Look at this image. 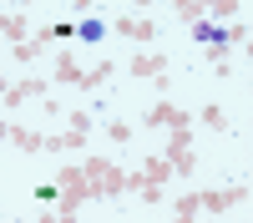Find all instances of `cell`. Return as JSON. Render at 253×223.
Returning a JSON list of instances; mask_svg holds the SVG:
<instances>
[{
  "label": "cell",
  "mask_w": 253,
  "mask_h": 223,
  "mask_svg": "<svg viewBox=\"0 0 253 223\" xmlns=\"http://www.w3.org/2000/svg\"><path fill=\"white\" fill-rule=\"evenodd\" d=\"M162 162L172 173H193L198 168V157H193V127H177V132H167V147H162Z\"/></svg>",
  "instance_id": "1"
},
{
  "label": "cell",
  "mask_w": 253,
  "mask_h": 223,
  "mask_svg": "<svg viewBox=\"0 0 253 223\" xmlns=\"http://www.w3.org/2000/svg\"><path fill=\"white\" fill-rule=\"evenodd\" d=\"M142 127H167V132H177V127H193V112H182V107H172V101L162 96L157 107H147Z\"/></svg>",
  "instance_id": "2"
},
{
  "label": "cell",
  "mask_w": 253,
  "mask_h": 223,
  "mask_svg": "<svg viewBox=\"0 0 253 223\" xmlns=\"http://www.w3.org/2000/svg\"><path fill=\"white\" fill-rule=\"evenodd\" d=\"M126 71H132L137 81H157V76H167V56L162 51H137L132 61H126Z\"/></svg>",
  "instance_id": "3"
},
{
  "label": "cell",
  "mask_w": 253,
  "mask_h": 223,
  "mask_svg": "<svg viewBox=\"0 0 253 223\" xmlns=\"http://www.w3.org/2000/svg\"><path fill=\"white\" fill-rule=\"evenodd\" d=\"M198 203H203L208 213H228V208H238V203H248V188H223V193L198 188Z\"/></svg>",
  "instance_id": "4"
},
{
  "label": "cell",
  "mask_w": 253,
  "mask_h": 223,
  "mask_svg": "<svg viewBox=\"0 0 253 223\" xmlns=\"http://www.w3.org/2000/svg\"><path fill=\"white\" fill-rule=\"evenodd\" d=\"M112 31L126 36V41H142V46L157 36V26H152V20H142V15H117V20H112Z\"/></svg>",
  "instance_id": "5"
},
{
  "label": "cell",
  "mask_w": 253,
  "mask_h": 223,
  "mask_svg": "<svg viewBox=\"0 0 253 223\" xmlns=\"http://www.w3.org/2000/svg\"><path fill=\"white\" fill-rule=\"evenodd\" d=\"M193 41L198 46H208V51H228V26H213V20H193Z\"/></svg>",
  "instance_id": "6"
},
{
  "label": "cell",
  "mask_w": 253,
  "mask_h": 223,
  "mask_svg": "<svg viewBox=\"0 0 253 223\" xmlns=\"http://www.w3.org/2000/svg\"><path fill=\"white\" fill-rule=\"evenodd\" d=\"M31 96H46V81L41 76H26V81H15V87H5V107H26Z\"/></svg>",
  "instance_id": "7"
},
{
  "label": "cell",
  "mask_w": 253,
  "mask_h": 223,
  "mask_svg": "<svg viewBox=\"0 0 253 223\" xmlns=\"http://www.w3.org/2000/svg\"><path fill=\"white\" fill-rule=\"evenodd\" d=\"M81 76H86V71L76 66V56L71 51H56V81H61V87H81Z\"/></svg>",
  "instance_id": "8"
},
{
  "label": "cell",
  "mask_w": 253,
  "mask_h": 223,
  "mask_svg": "<svg viewBox=\"0 0 253 223\" xmlns=\"http://www.w3.org/2000/svg\"><path fill=\"white\" fill-rule=\"evenodd\" d=\"M10 142H15L20 152H46V137L31 132V127H20V122H10Z\"/></svg>",
  "instance_id": "9"
},
{
  "label": "cell",
  "mask_w": 253,
  "mask_h": 223,
  "mask_svg": "<svg viewBox=\"0 0 253 223\" xmlns=\"http://www.w3.org/2000/svg\"><path fill=\"white\" fill-rule=\"evenodd\" d=\"M142 178H147V188H167V182H172V168H167L162 157H147L142 162Z\"/></svg>",
  "instance_id": "10"
},
{
  "label": "cell",
  "mask_w": 253,
  "mask_h": 223,
  "mask_svg": "<svg viewBox=\"0 0 253 223\" xmlns=\"http://www.w3.org/2000/svg\"><path fill=\"white\" fill-rule=\"evenodd\" d=\"M198 213H203V203H198V188H193V193H182V198L172 203V218H177V223H198Z\"/></svg>",
  "instance_id": "11"
},
{
  "label": "cell",
  "mask_w": 253,
  "mask_h": 223,
  "mask_svg": "<svg viewBox=\"0 0 253 223\" xmlns=\"http://www.w3.org/2000/svg\"><path fill=\"white\" fill-rule=\"evenodd\" d=\"M76 36H81V46H96V41H107V20H96V15H81Z\"/></svg>",
  "instance_id": "12"
},
{
  "label": "cell",
  "mask_w": 253,
  "mask_h": 223,
  "mask_svg": "<svg viewBox=\"0 0 253 223\" xmlns=\"http://www.w3.org/2000/svg\"><path fill=\"white\" fill-rule=\"evenodd\" d=\"M0 36H5V41H15V46H26V15H15V10H5V26H0Z\"/></svg>",
  "instance_id": "13"
},
{
  "label": "cell",
  "mask_w": 253,
  "mask_h": 223,
  "mask_svg": "<svg viewBox=\"0 0 253 223\" xmlns=\"http://www.w3.org/2000/svg\"><path fill=\"white\" fill-rule=\"evenodd\" d=\"M112 71H117V61H101V66H91L86 76H81V91H96V87H101V81H107Z\"/></svg>",
  "instance_id": "14"
},
{
  "label": "cell",
  "mask_w": 253,
  "mask_h": 223,
  "mask_svg": "<svg viewBox=\"0 0 253 223\" xmlns=\"http://www.w3.org/2000/svg\"><path fill=\"white\" fill-rule=\"evenodd\" d=\"M203 15L213 20V26H218V20H238V0H218V5H208Z\"/></svg>",
  "instance_id": "15"
},
{
  "label": "cell",
  "mask_w": 253,
  "mask_h": 223,
  "mask_svg": "<svg viewBox=\"0 0 253 223\" xmlns=\"http://www.w3.org/2000/svg\"><path fill=\"white\" fill-rule=\"evenodd\" d=\"M81 173H86L91 182H101V178L112 173V162H107V157H86V162H81Z\"/></svg>",
  "instance_id": "16"
},
{
  "label": "cell",
  "mask_w": 253,
  "mask_h": 223,
  "mask_svg": "<svg viewBox=\"0 0 253 223\" xmlns=\"http://www.w3.org/2000/svg\"><path fill=\"white\" fill-rule=\"evenodd\" d=\"M107 137L117 142V147H126V142H132V122H122V117H117V122H107Z\"/></svg>",
  "instance_id": "17"
},
{
  "label": "cell",
  "mask_w": 253,
  "mask_h": 223,
  "mask_svg": "<svg viewBox=\"0 0 253 223\" xmlns=\"http://www.w3.org/2000/svg\"><path fill=\"white\" fill-rule=\"evenodd\" d=\"M203 127H213V132H228V117H223V107H203Z\"/></svg>",
  "instance_id": "18"
},
{
  "label": "cell",
  "mask_w": 253,
  "mask_h": 223,
  "mask_svg": "<svg viewBox=\"0 0 253 223\" xmlns=\"http://www.w3.org/2000/svg\"><path fill=\"white\" fill-rule=\"evenodd\" d=\"M203 10H208V5H193V0L172 5V15H177V20H187V26H193V20H203Z\"/></svg>",
  "instance_id": "19"
},
{
  "label": "cell",
  "mask_w": 253,
  "mask_h": 223,
  "mask_svg": "<svg viewBox=\"0 0 253 223\" xmlns=\"http://www.w3.org/2000/svg\"><path fill=\"white\" fill-rule=\"evenodd\" d=\"M76 36V20H61V26H51V41H56V46H61V41H71Z\"/></svg>",
  "instance_id": "20"
},
{
  "label": "cell",
  "mask_w": 253,
  "mask_h": 223,
  "mask_svg": "<svg viewBox=\"0 0 253 223\" xmlns=\"http://www.w3.org/2000/svg\"><path fill=\"white\" fill-rule=\"evenodd\" d=\"M71 132H86V137H91V112L76 107V112H71Z\"/></svg>",
  "instance_id": "21"
},
{
  "label": "cell",
  "mask_w": 253,
  "mask_h": 223,
  "mask_svg": "<svg viewBox=\"0 0 253 223\" xmlns=\"http://www.w3.org/2000/svg\"><path fill=\"white\" fill-rule=\"evenodd\" d=\"M36 193V203H61V193H56V182H41V188H31Z\"/></svg>",
  "instance_id": "22"
},
{
  "label": "cell",
  "mask_w": 253,
  "mask_h": 223,
  "mask_svg": "<svg viewBox=\"0 0 253 223\" xmlns=\"http://www.w3.org/2000/svg\"><path fill=\"white\" fill-rule=\"evenodd\" d=\"M66 147H86V132H66V137H61V152H66Z\"/></svg>",
  "instance_id": "23"
},
{
  "label": "cell",
  "mask_w": 253,
  "mask_h": 223,
  "mask_svg": "<svg viewBox=\"0 0 253 223\" xmlns=\"http://www.w3.org/2000/svg\"><path fill=\"white\" fill-rule=\"evenodd\" d=\"M0 142H10V122H0Z\"/></svg>",
  "instance_id": "24"
},
{
  "label": "cell",
  "mask_w": 253,
  "mask_h": 223,
  "mask_svg": "<svg viewBox=\"0 0 253 223\" xmlns=\"http://www.w3.org/2000/svg\"><path fill=\"white\" fill-rule=\"evenodd\" d=\"M0 26H5V10H0Z\"/></svg>",
  "instance_id": "25"
}]
</instances>
